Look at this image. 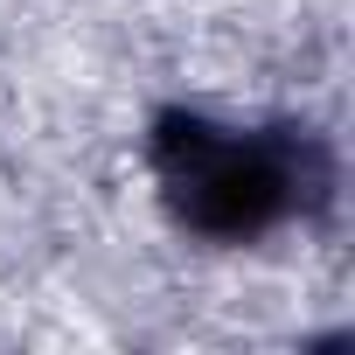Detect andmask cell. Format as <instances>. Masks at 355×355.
<instances>
[{
  "instance_id": "1",
  "label": "cell",
  "mask_w": 355,
  "mask_h": 355,
  "mask_svg": "<svg viewBox=\"0 0 355 355\" xmlns=\"http://www.w3.org/2000/svg\"><path fill=\"white\" fill-rule=\"evenodd\" d=\"M160 182L202 237H258L300 202V153L286 139L167 119L153 139Z\"/></svg>"
}]
</instances>
